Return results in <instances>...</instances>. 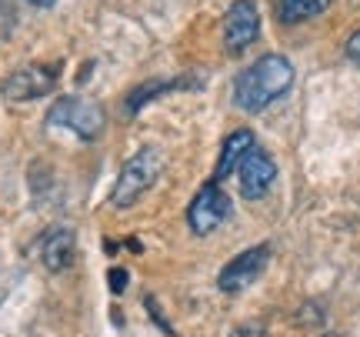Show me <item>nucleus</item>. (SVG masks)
I'll return each mask as SVG.
<instances>
[{"instance_id": "f257e3e1", "label": "nucleus", "mask_w": 360, "mask_h": 337, "mask_svg": "<svg viewBox=\"0 0 360 337\" xmlns=\"http://www.w3.org/2000/svg\"><path fill=\"white\" fill-rule=\"evenodd\" d=\"M294 87V64L281 53H264L250 67H244L233 80V104L247 114L267 110L274 101Z\"/></svg>"}, {"instance_id": "f03ea898", "label": "nucleus", "mask_w": 360, "mask_h": 337, "mask_svg": "<svg viewBox=\"0 0 360 337\" xmlns=\"http://www.w3.org/2000/svg\"><path fill=\"white\" fill-rule=\"evenodd\" d=\"M157 174H160V154H157L154 147H147V151H141V154H134L127 164H124L120 177H117L110 204L120 208V210L134 208V204L150 191V184L157 181Z\"/></svg>"}, {"instance_id": "7ed1b4c3", "label": "nucleus", "mask_w": 360, "mask_h": 337, "mask_svg": "<svg viewBox=\"0 0 360 337\" xmlns=\"http://www.w3.org/2000/svg\"><path fill=\"white\" fill-rule=\"evenodd\" d=\"M227 214H231V197L210 181V184H204V187L197 191V197L191 201V208H187V224H191L193 234L207 237V234H214L220 224L227 221Z\"/></svg>"}, {"instance_id": "20e7f679", "label": "nucleus", "mask_w": 360, "mask_h": 337, "mask_svg": "<svg viewBox=\"0 0 360 337\" xmlns=\"http://www.w3.org/2000/svg\"><path fill=\"white\" fill-rule=\"evenodd\" d=\"M47 124H51V127L60 124V127L74 130L77 137H84V141H94V137L103 130V110L94 104V101L67 97V101H60V104L47 114Z\"/></svg>"}, {"instance_id": "39448f33", "label": "nucleus", "mask_w": 360, "mask_h": 337, "mask_svg": "<svg viewBox=\"0 0 360 337\" xmlns=\"http://www.w3.org/2000/svg\"><path fill=\"white\" fill-rule=\"evenodd\" d=\"M260 37V11L254 0H237L224 17V47L227 53L247 51Z\"/></svg>"}, {"instance_id": "423d86ee", "label": "nucleus", "mask_w": 360, "mask_h": 337, "mask_svg": "<svg viewBox=\"0 0 360 337\" xmlns=\"http://www.w3.org/2000/svg\"><path fill=\"white\" fill-rule=\"evenodd\" d=\"M267 260H270V247L267 244L250 247V250H244V254H237V257L220 271V277H217L220 291H224V294H240V291H247V287L264 274Z\"/></svg>"}, {"instance_id": "0eeeda50", "label": "nucleus", "mask_w": 360, "mask_h": 337, "mask_svg": "<svg viewBox=\"0 0 360 337\" xmlns=\"http://www.w3.org/2000/svg\"><path fill=\"white\" fill-rule=\"evenodd\" d=\"M237 177H240V194H244V201H260V197L270 191V184L277 181V164H274V157H270L267 151L254 147V151L240 160Z\"/></svg>"}, {"instance_id": "6e6552de", "label": "nucleus", "mask_w": 360, "mask_h": 337, "mask_svg": "<svg viewBox=\"0 0 360 337\" xmlns=\"http://www.w3.org/2000/svg\"><path fill=\"white\" fill-rule=\"evenodd\" d=\"M53 84H57V67H24V70H17L11 77L4 80V97L7 101H34V97H44L47 91H53Z\"/></svg>"}, {"instance_id": "1a4fd4ad", "label": "nucleus", "mask_w": 360, "mask_h": 337, "mask_svg": "<svg viewBox=\"0 0 360 337\" xmlns=\"http://www.w3.org/2000/svg\"><path fill=\"white\" fill-rule=\"evenodd\" d=\"M40 257H44V264H47L51 271L70 267V260H74V231H67V227L47 231L44 244H40Z\"/></svg>"}, {"instance_id": "9d476101", "label": "nucleus", "mask_w": 360, "mask_h": 337, "mask_svg": "<svg viewBox=\"0 0 360 337\" xmlns=\"http://www.w3.org/2000/svg\"><path fill=\"white\" fill-rule=\"evenodd\" d=\"M254 151V134L250 130H233L231 137L224 141V151H220V160H217V170H214V177H227L231 170L240 167V160Z\"/></svg>"}, {"instance_id": "9b49d317", "label": "nucleus", "mask_w": 360, "mask_h": 337, "mask_svg": "<svg viewBox=\"0 0 360 337\" xmlns=\"http://www.w3.org/2000/svg\"><path fill=\"white\" fill-rule=\"evenodd\" d=\"M270 4H274V13L281 24H300L330 7V0H270Z\"/></svg>"}, {"instance_id": "f8f14e48", "label": "nucleus", "mask_w": 360, "mask_h": 337, "mask_svg": "<svg viewBox=\"0 0 360 337\" xmlns=\"http://www.w3.org/2000/svg\"><path fill=\"white\" fill-rule=\"evenodd\" d=\"M231 337H267V327L264 324H240V327H233Z\"/></svg>"}, {"instance_id": "ddd939ff", "label": "nucleus", "mask_w": 360, "mask_h": 337, "mask_svg": "<svg viewBox=\"0 0 360 337\" xmlns=\"http://www.w3.org/2000/svg\"><path fill=\"white\" fill-rule=\"evenodd\" d=\"M347 57H350V61H354V64L360 67V30H357V34H354V37L347 40Z\"/></svg>"}, {"instance_id": "4468645a", "label": "nucleus", "mask_w": 360, "mask_h": 337, "mask_svg": "<svg viewBox=\"0 0 360 337\" xmlns=\"http://www.w3.org/2000/svg\"><path fill=\"white\" fill-rule=\"evenodd\" d=\"M110 287H114V294H120L127 287V271H110Z\"/></svg>"}, {"instance_id": "2eb2a0df", "label": "nucleus", "mask_w": 360, "mask_h": 337, "mask_svg": "<svg viewBox=\"0 0 360 337\" xmlns=\"http://www.w3.org/2000/svg\"><path fill=\"white\" fill-rule=\"evenodd\" d=\"M30 4H40V7H51L53 0H30Z\"/></svg>"}]
</instances>
